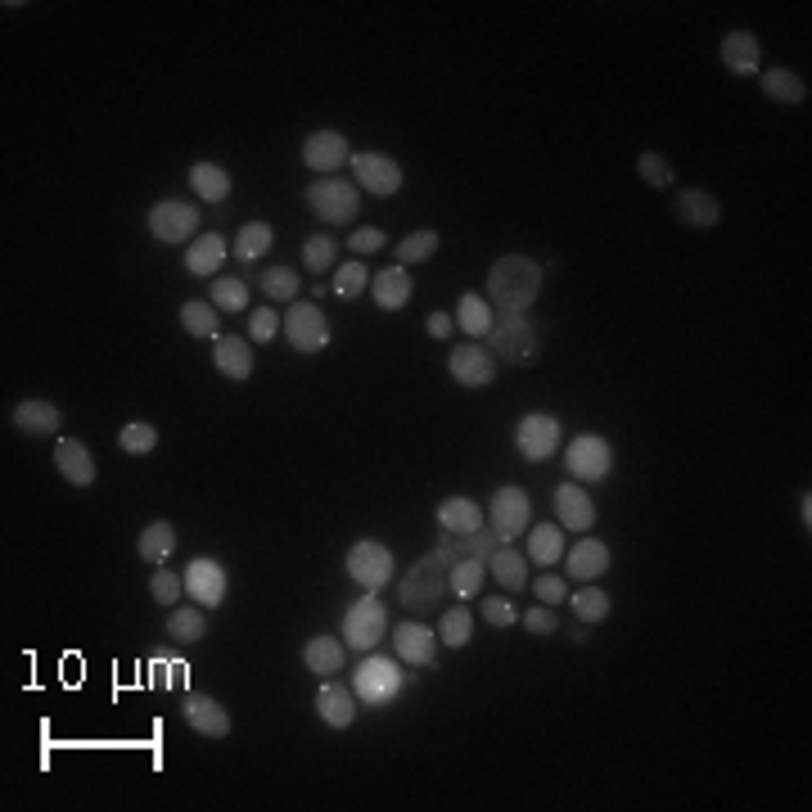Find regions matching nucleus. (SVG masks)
Instances as JSON below:
<instances>
[{
    "label": "nucleus",
    "instance_id": "f257e3e1",
    "mask_svg": "<svg viewBox=\"0 0 812 812\" xmlns=\"http://www.w3.org/2000/svg\"><path fill=\"white\" fill-rule=\"evenodd\" d=\"M541 266L524 253H505L492 262L488 271V298L501 308V312H528L537 303V293H541Z\"/></svg>",
    "mask_w": 812,
    "mask_h": 812
},
{
    "label": "nucleus",
    "instance_id": "f03ea898",
    "mask_svg": "<svg viewBox=\"0 0 812 812\" xmlns=\"http://www.w3.org/2000/svg\"><path fill=\"white\" fill-rule=\"evenodd\" d=\"M484 348L497 361H510V366H533L541 357V325L528 312H501V316H492Z\"/></svg>",
    "mask_w": 812,
    "mask_h": 812
},
{
    "label": "nucleus",
    "instance_id": "7ed1b4c3",
    "mask_svg": "<svg viewBox=\"0 0 812 812\" xmlns=\"http://www.w3.org/2000/svg\"><path fill=\"white\" fill-rule=\"evenodd\" d=\"M451 564H457V560H451V555L438 547V551L420 555V560L407 569V578H402L398 596H402V605H407L411 614H434V610L442 605V596L451 591V583H447V569H451Z\"/></svg>",
    "mask_w": 812,
    "mask_h": 812
},
{
    "label": "nucleus",
    "instance_id": "20e7f679",
    "mask_svg": "<svg viewBox=\"0 0 812 812\" xmlns=\"http://www.w3.org/2000/svg\"><path fill=\"white\" fill-rule=\"evenodd\" d=\"M303 203L308 213L325 226H348L357 222V208H361V186L348 176H321L303 190Z\"/></svg>",
    "mask_w": 812,
    "mask_h": 812
},
{
    "label": "nucleus",
    "instance_id": "39448f33",
    "mask_svg": "<svg viewBox=\"0 0 812 812\" xmlns=\"http://www.w3.org/2000/svg\"><path fill=\"white\" fill-rule=\"evenodd\" d=\"M388 637V610H384V600L375 591H366L357 600V605L343 614V646L348 650H361V654H371L379 641Z\"/></svg>",
    "mask_w": 812,
    "mask_h": 812
},
{
    "label": "nucleus",
    "instance_id": "423d86ee",
    "mask_svg": "<svg viewBox=\"0 0 812 812\" xmlns=\"http://www.w3.org/2000/svg\"><path fill=\"white\" fill-rule=\"evenodd\" d=\"M564 470L574 484H600V478H610L614 470V447L600 438V434H578L574 442L564 447Z\"/></svg>",
    "mask_w": 812,
    "mask_h": 812
},
{
    "label": "nucleus",
    "instance_id": "0eeeda50",
    "mask_svg": "<svg viewBox=\"0 0 812 812\" xmlns=\"http://www.w3.org/2000/svg\"><path fill=\"white\" fill-rule=\"evenodd\" d=\"M402 690V664L398 659H361L357 673H352V696L366 700V704H388Z\"/></svg>",
    "mask_w": 812,
    "mask_h": 812
},
{
    "label": "nucleus",
    "instance_id": "6e6552de",
    "mask_svg": "<svg viewBox=\"0 0 812 812\" xmlns=\"http://www.w3.org/2000/svg\"><path fill=\"white\" fill-rule=\"evenodd\" d=\"M488 528L501 537V541H515L533 528V501L524 488H497L492 501H488Z\"/></svg>",
    "mask_w": 812,
    "mask_h": 812
},
{
    "label": "nucleus",
    "instance_id": "1a4fd4ad",
    "mask_svg": "<svg viewBox=\"0 0 812 812\" xmlns=\"http://www.w3.org/2000/svg\"><path fill=\"white\" fill-rule=\"evenodd\" d=\"M515 451L528 461V465H541V461H551L555 451H560V420L547 415V411H528L520 415V425H515Z\"/></svg>",
    "mask_w": 812,
    "mask_h": 812
},
{
    "label": "nucleus",
    "instance_id": "9d476101",
    "mask_svg": "<svg viewBox=\"0 0 812 812\" xmlns=\"http://www.w3.org/2000/svg\"><path fill=\"white\" fill-rule=\"evenodd\" d=\"M195 226H199V208L186 199H159L149 208V235H154L159 245H190Z\"/></svg>",
    "mask_w": 812,
    "mask_h": 812
},
{
    "label": "nucleus",
    "instance_id": "9b49d317",
    "mask_svg": "<svg viewBox=\"0 0 812 812\" xmlns=\"http://www.w3.org/2000/svg\"><path fill=\"white\" fill-rule=\"evenodd\" d=\"M348 578L366 591H379L393 583V551L384 547V541H357L348 551Z\"/></svg>",
    "mask_w": 812,
    "mask_h": 812
},
{
    "label": "nucleus",
    "instance_id": "f8f14e48",
    "mask_svg": "<svg viewBox=\"0 0 812 812\" xmlns=\"http://www.w3.org/2000/svg\"><path fill=\"white\" fill-rule=\"evenodd\" d=\"M285 339L293 343V352H325L329 343V321L316 303H289L285 312Z\"/></svg>",
    "mask_w": 812,
    "mask_h": 812
},
{
    "label": "nucleus",
    "instance_id": "ddd939ff",
    "mask_svg": "<svg viewBox=\"0 0 812 812\" xmlns=\"http://www.w3.org/2000/svg\"><path fill=\"white\" fill-rule=\"evenodd\" d=\"M352 180L361 190L388 199V195L402 190V163L379 154V149H366V154H352Z\"/></svg>",
    "mask_w": 812,
    "mask_h": 812
},
{
    "label": "nucleus",
    "instance_id": "4468645a",
    "mask_svg": "<svg viewBox=\"0 0 812 812\" xmlns=\"http://www.w3.org/2000/svg\"><path fill=\"white\" fill-rule=\"evenodd\" d=\"M186 596L195 600V605H203V610H217V605H226V569L213 560V555H199V560H190L186 564Z\"/></svg>",
    "mask_w": 812,
    "mask_h": 812
},
{
    "label": "nucleus",
    "instance_id": "2eb2a0df",
    "mask_svg": "<svg viewBox=\"0 0 812 812\" xmlns=\"http://www.w3.org/2000/svg\"><path fill=\"white\" fill-rule=\"evenodd\" d=\"M447 371L461 388H488L497 379V357L484 343H457L447 357Z\"/></svg>",
    "mask_w": 812,
    "mask_h": 812
},
{
    "label": "nucleus",
    "instance_id": "dca6fc26",
    "mask_svg": "<svg viewBox=\"0 0 812 812\" xmlns=\"http://www.w3.org/2000/svg\"><path fill=\"white\" fill-rule=\"evenodd\" d=\"M352 163V149L339 132H312L303 140V167L316 176H339V167Z\"/></svg>",
    "mask_w": 812,
    "mask_h": 812
},
{
    "label": "nucleus",
    "instance_id": "f3484780",
    "mask_svg": "<svg viewBox=\"0 0 812 812\" xmlns=\"http://www.w3.org/2000/svg\"><path fill=\"white\" fill-rule=\"evenodd\" d=\"M180 713H186L190 732H199V736H208V740H226L230 727H235L222 700H213V696H195V690H190L186 700H180Z\"/></svg>",
    "mask_w": 812,
    "mask_h": 812
},
{
    "label": "nucleus",
    "instance_id": "a211bd4d",
    "mask_svg": "<svg viewBox=\"0 0 812 812\" xmlns=\"http://www.w3.org/2000/svg\"><path fill=\"white\" fill-rule=\"evenodd\" d=\"M564 574L574 583H596L600 574H610V547L600 537H587L578 547H564Z\"/></svg>",
    "mask_w": 812,
    "mask_h": 812
},
{
    "label": "nucleus",
    "instance_id": "6ab92c4d",
    "mask_svg": "<svg viewBox=\"0 0 812 812\" xmlns=\"http://www.w3.org/2000/svg\"><path fill=\"white\" fill-rule=\"evenodd\" d=\"M393 650H398V659H407V664L429 669L438 659V632L425 627V623H398L393 627Z\"/></svg>",
    "mask_w": 812,
    "mask_h": 812
},
{
    "label": "nucleus",
    "instance_id": "aec40b11",
    "mask_svg": "<svg viewBox=\"0 0 812 812\" xmlns=\"http://www.w3.org/2000/svg\"><path fill=\"white\" fill-rule=\"evenodd\" d=\"M555 515H560V520H555L560 528L591 533V524H596V501L587 497L583 484H574V478H569V484L555 488Z\"/></svg>",
    "mask_w": 812,
    "mask_h": 812
},
{
    "label": "nucleus",
    "instance_id": "412c9836",
    "mask_svg": "<svg viewBox=\"0 0 812 812\" xmlns=\"http://www.w3.org/2000/svg\"><path fill=\"white\" fill-rule=\"evenodd\" d=\"M54 470L64 474L73 488H90V484L100 478L96 457H90L86 442H77V438H59V442H54Z\"/></svg>",
    "mask_w": 812,
    "mask_h": 812
},
{
    "label": "nucleus",
    "instance_id": "4be33fe9",
    "mask_svg": "<svg viewBox=\"0 0 812 812\" xmlns=\"http://www.w3.org/2000/svg\"><path fill=\"white\" fill-rule=\"evenodd\" d=\"M411 293H415V280L407 266H384L371 276V298L379 312H402L411 303Z\"/></svg>",
    "mask_w": 812,
    "mask_h": 812
},
{
    "label": "nucleus",
    "instance_id": "5701e85b",
    "mask_svg": "<svg viewBox=\"0 0 812 812\" xmlns=\"http://www.w3.org/2000/svg\"><path fill=\"white\" fill-rule=\"evenodd\" d=\"M673 217H677L682 226H690V230H713V226L722 222V203H717L709 190L690 186V190H682V195L673 199Z\"/></svg>",
    "mask_w": 812,
    "mask_h": 812
},
{
    "label": "nucleus",
    "instance_id": "b1692460",
    "mask_svg": "<svg viewBox=\"0 0 812 812\" xmlns=\"http://www.w3.org/2000/svg\"><path fill=\"white\" fill-rule=\"evenodd\" d=\"M316 717L325 722V727H335V732L352 727V722H357V696L348 686H339L335 677H325V686L316 690Z\"/></svg>",
    "mask_w": 812,
    "mask_h": 812
},
{
    "label": "nucleus",
    "instance_id": "393cba45",
    "mask_svg": "<svg viewBox=\"0 0 812 812\" xmlns=\"http://www.w3.org/2000/svg\"><path fill=\"white\" fill-rule=\"evenodd\" d=\"M10 425L18 434H33V438H46V434H59V425H64V411H59L54 402H41V398H27L10 411Z\"/></svg>",
    "mask_w": 812,
    "mask_h": 812
},
{
    "label": "nucleus",
    "instance_id": "a878e982",
    "mask_svg": "<svg viewBox=\"0 0 812 812\" xmlns=\"http://www.w3.org/2000/svg\"><path fill=\"white\" fill-rule=\"evenodd\" d=\"M488 578L505 591H520L528 587V555L515 551V541H501V547L488 555Z\"/></svg>",
    "mask_w": 812,
    "mask_h": 812
},
{
    "label": "nucleus",
    "instance_id": "bb28decb",
    "mask_svg": "<svg viewBox=\"0 0 812 812\" xmlns=\"http://www.w3.org/2000/svg\"><path fill=\"white\" fill-rule=\"evenodd\" d=\"M722 64H727L736 77H754L763 64V46L754 33H727L722 37Z\"/></svg>",
    "mask_w": 812,
    "mask_h": 812
},
{
    "label": "nucleus",
    "instance_id": "cd10ccee",
    "mask_svg": "<svg viewBox=\"0 0 812 812\" xmlns=\"http://www.w3.org/2000/svg\"><path fill=\"white\" fill-rule=\"evenodd\" d=\"M438 528H442V537L478 533V528H484V510H478L470 497H447V501L438 505Z\"/></svg>",
    "mask_w": 812,
    "mask_h": 812
},
{
    "label": "nucleus",
    "instance_id": "c85d7f7f",
    "mask_svg": "<svg viewBox=\"0 0 812 812\" xmlns=\"http://www.w3.org/2000/svg\"><path fill=\"white\" fill-rule=\"evenodd\" d=\"M213 366L226 375V379H249L253 375V348H249V339H235V335H222L217 343H213Z\"/></svg>",
    "mask_w": 812,
    "mask_h": 812
},
{
    "label": "nucleus",
    "instance_id": "c756f323",
    "mask_svg": "<svg viewBox=\"0 0 812 812\" xmlns=\"http://www.w3.org/2000/svg\"><path fill=\"white\" fill-rule=\"evenodd\" d=\"M226 262V239L217 230H203L190 239V253H186V271L190 276H217V266Z\"/></svg>",
    "mask_w": 812,
    "mask_h": 812
},
{
    "label": "nucleus",
    "instance_id": "7c9ffc66",
    "mask_svg": "<svg viewBox=\"0 0 812 812\" xmlns=\"http://www.w3.org/2000/svg\"><path fill=\"white\" fill-rule=\"evenodd\" d=\"M492 316H497V312L488 308V298L461 293V303H457V325H461V335H470V343H484V339H488Z\"/></svg>",
    "mask_w": 812,
    "mask_h": 812
},
{
    "label": "nucleus",
    "instance_id": "2f4dec72",
    "mask_svg": "<svg viewBox=\"0 0 812 812\" xmlns=\"http://www.w3.org/2000/svg\"><path fill=\"white\" fill-rule=\"evenodd\" d=\"M343 654H348L343 637H339V641H335V637H312V641L303 646V664H308L316 677H339Z\"/></svg>",
    "mask_w": 812,
    "mask_h": 812
},
{
    "label": "nucleus",
    "instance_id": "473e14b6",
    "mask_svg": "<svg viewBox=\"0 0 812 812\" xmlns=\"http://www.w3.org/2000/svg\"><path fill=\"white\" fill-rule=\"evenodd\" d=\"M759 82H763V96L772 104H803L808 100V82L795 68H767Z\"/></svg>",
    "mask_w": 812,
    "mask_h": 812
},
{
    "label": "nucleus",
    "instance_id": "72a5a7b5",
    "mask_svg": "<svg viewBox=\"0 0 812 812\" xmlns=\"http://www.w3.org/2000/svg\"><path fill=\"white\" fill-rule=\"evenodd\" d=\"M167 637L180 646H195L208 637V610L203 605H176L167 610Z\"/></svg>",
    "mask_w": 812,
    "mask_h": 812
},
{
    "label": "nucleus",
    "instance_id": "f704fd0d",
    "mask_svg": "<svg viewBox=\"0 0 812 812\" xmlns=\"http://www.w3.org/2000/svg\"><path fill=\"white\" fill-rule=\"evenodd\" d=\"M190 190L208 203H226L230 199V172L217 163H190Z\"/></svg>",
    "mask_w": 812,
    "mask_h": 812
},
{
    "label": "nucleus",
    "instance_id": "c9c22d12",
    "mask_svg": "<svg viewBox=\"0 0 812 812\" xmlns=\"http://www.w3.org/2000/svg\"><path fill=\"white\" fill-rule=\"evenodd\" d=\"M271 245H276V230H271L266 222H249V226H239V235L230 239V253L239 262H262L271 253Z\"/></svg>",
    "mask_w": 812,
    "mask_h": 812
},
{
    "label": "nucleus",
    "instance_id": "e433bc0d",
    "mask_svg": "<svg viewBox=\"0 0 812 812\" xmlns=\"http://www.w3.org/2000/svg\"><path fill=\"white\" fill-rule=\"evenodd\" d=\"M528 560L533 564H555V560H564V528L560 524H533L528 533Z\"/></svg>",
    "mask_w": 812,
    "mask_h": 812
},
{
    "label": "nucleus",
    "instance_id": "4c0bfd02",
    "mask_svg": "<svg viewBox=\"0 0 812 812\" xmlns=\"http://www.w3.org/2000/svg\"><path fill=\"white\" fill-rule=\"evenodd\" d=\"M447 583H451V596H461V600L478 596V587L488 583V560H478V555L457 560V564L447 569Z\"/></svg>",
    "mask_w": 812,
    "mask_h": 812
},
{
    "label": "nucleus",
    "instance_id": "58836bf2",
    "mask_svg": "<svg viewBox=\"0 0 812 812\" xmlns=\"http://www.w3.org/2000/svg\"><path fill=\"white\" fill-rule=\"evenodd\" d=\"M172 551H176V528H172L167 520H154V524L140 533V541H136V555H140L145 564H163Z\"/></svg>",
    "mask_w": 812,
    "mask_h": 812
},
{
    "label": "nucleus",
    "instance_id": "ea45409f",
    "mask_svg": "<svg viewBox=\"0 0 812 812\" xmlns=\"http://www.w3.org/2000/svg\"><path fill=\"white\" fill-rule=\"evenodd\" d=\"M145 677L154 682V686H163V690H180V686L190 682L186 677V659H180L176 650H154V654H149Z\"/></svg>",
    "mask_w": 812,
    "mask_h": 812
},
{
    "label": "nucleus",
    "instance_id": "a19ab883",
    "mask_svg": "<svg viewBox=\"0 0 812 812\" xmlns=\"http://www.w3.org/2000/svg\"><path fill=\"white\" fill-rule=\"evenodd\" d=\"M569 605H574V614H578V623H587V627H596V623H605L610 619V610H614V600L600 591V587H578V591H569Z\"/></svg>",
    "mask_w": 812,
    "mask_h": 812
},
{
    "label": "nucleus",
    "instance_id": "79ce46f5",
    "mask_svg": "<svg viewBox=\"0 0 812 812\" xmlns=\"http://www.w3.org/2000/svg\"><path fill=\"white\" fill-rule=\"evenodd\" d=\"M180 325L190 329L195 339H222V321H217V308L213 303H199V298H190L186 308H180Z\"/></svg>",
    "mask_w": 812,
    "mask_h": 812
},
{
    "label": "nucleus",
    "instance_id": "37998d69",
    "mask_svg": "<svg viewBox=\"0 0 812 812\" xmlns=\"http://www.w3.org/2000/svg\"><path fill=\"white\" fill-rule=\"evenodd\" d=\"M298 271L276 262V266H262V293L266 298H276V303H298Z\"/></svg>",
    "mask_w": 812,
    "mask_h": 812
},
{
    "label": "nucleus",
    "instance_id": "c03bdc74",
    "mask_svg": "<svg viewBox=\"0 0 812 812\" xmlns=\"http://www.w3.org/2000/svg\"><path fill=\"white\" fill-rule=\"evenodd\" d=\"M335 258H339V239L335 235L316 230V235L303 239V266L312 271V276H325V271L335 266Z\"/></svg>",
    "mask_w": 812,
    "mask_h": 812
},
{
    "label": "nucleus",
    "instance_id": "a18cd8bd",
    "mask_svg": "<svg viewBox=\"0 0 812 812\" xmlns=\"http://www.w3.org/2000/svg\"><path fill=\"white\" fill-rule=\"evenodd\" d=\"M470 637H474V614L465 605H451L442 614V623H438V641L447 650H461V646H470Z\"/></svg>",
    "mask_w": 812,
    "mask_h": 812
},
{
    "label": "nucleus",
    "instance_id": "49530a36",
    "mask_svg": "<svg viewBox=\"0 0 812 812\" xmlns=\"http://www.w3.org/2000/svg\"><path fill=\"white\" fill-rule=\"evenodd\" d=\"M637 172H641L646 186H654V190H673L677 186V172L669 167V159L659 154V149H641V154H637Z\"/></svg>",
    "mask_w": 812,
    "mask_h": 812
},
{
    "label": "nucleus",
    "instance_id": "de8ad7c7",
    "mask_svg": "<svg viewBox=\"0 0 812 812\" xmlns=\"http://www.w3.org/2000/svg\"><path fill=\"white\" fill-rule=\"evenodd\" d=\"M117 447H123L127 457H149V451L159 447V429L145 425V420H132V425H123V434H117Z\"/></svg>",
    "mask_w": 812,
    "mask_h": 812
},
{
    "label": "nucleus",
    "instance_id": "09e8293b",
    "mask_svg": "<svg viewBox=\"0 0 812 812\" xmlns=\"http://www.w3.org/2000/svg\"><path fill=\"white\" fill-rule=\"evenodd\" d=\"M213 308L217 312H245L249 308V285L245 280H235V276H222V280H213Z\"/></svg>",
    "mask_w": 812,
    "mask_h": 812
},
{
    "label": "nucleus",
    "instance_id": "8fccbe9b",
    "mask_svg": "<svg viewBox=\"0 0 812 812\" xmlns=\"http://www.w3.org/2000/svg\"><path fill=\"white\" fill-rule=\"evenodd\" d=\"M438 253V230H411L402 245H398V262H407V266H415V262H429Z\"/></svg>",
    "mask_w": 812,
    "mask_h": 812
},
{
    "label": "nucleus",
    "instance_id": "3c124183",
    "mask_svg": "<svg viewBox=\"0 0 812 812\" xmlns=\"http://www.w3.org/2000/svg\"><path fill=\"white\" fill-rule=\"evenodd\" d=\"M366 285H371L366 262H339L335 266V298H361Z\"/></svg>",
    "mask_w": 812,
    "mask_h": 812
},
{
    "label": "nucleus",
    "instance_id": "603ef678",
    "mask_svg": "<svg viewBox=\"0 0 812 812\" xmlns=\"http://www.w3.org/2000/svg\"><path fill=\"white\" fill-rule=\"evenodd\" d=\"M180 591H186V578L172 574V569H159V574L149 578V596H154V605H163V610H176Z\"/></svg>",
    "mask_w": 812,
    "mask_h": 812
},
{
    "label": "nucleus",
    "instance_id": "864d4df0",
    "mask_svg": "<svg viewBox=\"0 0 812 812\" xmlns=\"http://www.w3.org/2000/svg\"><path fill=\"white\" fill-rule=\"evenodd\" d=\"M478 614H484L492 627H515L520 623V610H515V600H510V596H484V600H478Z\"/></svg>",
    "mask_w": 812,
    "mask_h": 812
},
{
    "label": "nucleus",
    "instance_id": "5fc2aeb1",
    "mask_svg": "<svg viewBox=\"0 0 812 812\" xmlns=\"http://www.w3.org/2000/svg\"><path fill=\"white\" fill-rule=\"evenodd\" d=\"M280 325H285V316H280L276 308H258V312L249 316V335H253V343H271Z\"/></svg>",
    "mask_w": 812,
    "mask_h": 812
},
{
    "label": "nucleus",
    "instance_id": "6e6d98bb",
    "mask_svg": "<svg viewBox=\"0 0 812 812\" xmlns=\"http://www.w3.org/2000/svg\"><path fill=\"white\" fill-rule=\"evenodd\" d=\"M533 591H537L541 605H551V610L560 605V600H569V583H564V578H555L551 569H547V574H541V578L533 583Z\"/></svg>",
    "mask_w": 812,
    "mask_h": 812
},
{
    "label": "nucleus",
    "instance_id": "4d7b16f0",
    "mask_svg": "<svg viewBox=\"0 0 812 812\" xmlns=\"http://www.w3.org/2000/svg\"><path fill=\"white\" fill-rule=\"evenodd\" d=\"M520 623L533 632V637H555V610H547V605H537V610H528V614H520Z\"/></svg>",
    "mask_w": 812,
    "mask_h": 812
},
{
    "label": "nucleus",
    "instance_id": "13d9d810",
    "mask_svg": "<svg viewBox=\"0 0 812 812\" xmlns=\"http://www.w3.org/2000/svg\"><path fill=\"white\" fill-rule=\"evenodd\" d=\"M384 245H388V235H384L379 226H371V230H352V235H348V249H352V253H379Z\"/></svg>",
    "mask_w": 812,
    "mask_h": 812
},
{
    "label": "nucleus",
    "instance_id": "bf43d9fd",
    "mask_svg": "<svg viewBox=\"0 0 812 812\" xmlns=\"http://www.w3.org/2000/svg\"><path fill=\"white\" fill-rule=\"evenodd\" d=\"M425 325H429V335H434V339H451V329H457V316H447V312H434V316H429Z\"/></svg>",
    "mask_w": 812,
    "mask_h": 812
},
{
    "label": "nucleus",
    "instance_id": "052dcab7",
    "mask_svg": "<svg viewBox=\"0 0 812 812\" xmlns=\"http://www.w3.org/2000/svg\"><path fill=\"white\" fill-rule=\"evenodd\" d=\"M808 510H812V497L803 492V497H799V515H803V533L812 528V515H808Z\"/></svg>",
    "mask_w": 812,
    "mask_h": 812
}]
</instances>
